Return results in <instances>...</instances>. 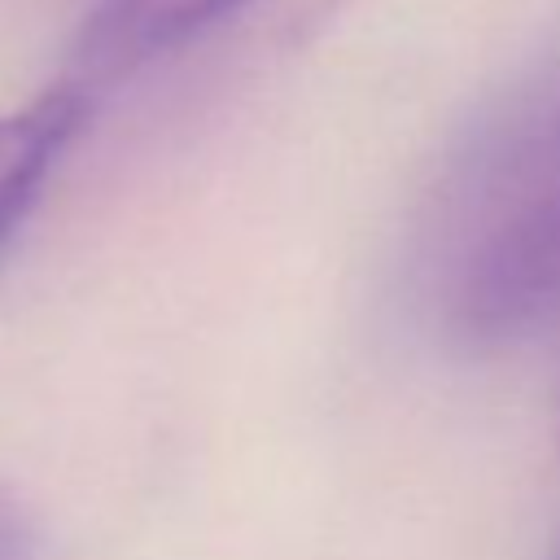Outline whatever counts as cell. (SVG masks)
<instances>
[{
    "instance_id": "277c9868",
    "label": "cell",
    "mask_w": 560,
    "mask_h": 560,
    "mask_svg": "<svg viewBox=\"0 0 560 560\" xmlns=\"http://www.w3.org/2000/svg\"><path fill=\"white\" fill-rule=\"evenodd\" d=\"M542 560H560V525H556V534L547 538V551H542Z\"/></svg>"
},
{
    "instance_id": "3957f363",
    "label": "cell",
    "mask_w": 560,
    "mask_h": 560,
    "mask_svg": "<svg viewBox=\"0 0 560 560\" xmlns=\"http://www.w3.org/2000/svg\"><path fill=\"white\" fill-rule=\"evenodd\" d=\"M245 0H105L83 26V61L92 70H131L166 48L188 44Z\"/></svg>"
},
{
    "instance_id": "7a4b0ae2",
    "label": "cell",
    "mask_w": 560,
    "mask_h": 560,
    "mask_svg": "<svg viewBox=\"0 0 560 560\" xmlns=\"http://www.w3.org/2000/svg\"><path fill=\"white\" fill-rule=\"evenodd\" d=\"M88 109L92 105L79 83H57L31 105L0 114V245L35 206L61 149L88 122Z\"/></svg>"
},
{
    "instance_id": "5b68a950",
    "label": "cell",
    "mask_w": 560,
    "mask_h": 560,
    "mask_svg": "<svg viewBox=\"0 0 560 560\" xmlns=\"http://www.w3.org/2000/svg\"><path fill=\"white\" fill-rule=\"evenodd\" d=\"M551 122H556V136H560V105H556V114H551Z\"/></svg>"
},
{
    "instance_id": "6da1fadb",
    "label": "cell",
    "mask_w": 560,
    "mask_h": 560,
    "mask_svg": "<svg viewBox=\"0 0 560 560\" xmlns=\"http://www.w3.org/2000/svg\"><path fill=\"white\" fill-rule=\"evenodd\" d=\"M442 315L464 350H503L560 315V136L490 144L459 179Z\"/></svg>"
}]
</instances>
